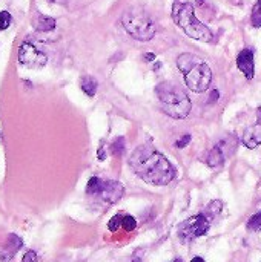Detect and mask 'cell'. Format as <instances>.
Masks as SVG:
<instances>
[{"instance_id":"ffe728a7","label":"cell","mask_w":261,"mask_h":262,"mask_svg":"<svg viewBox=\"0 0 261 262\" xmlns=\"http://www.w3.org/2000/svg\"><path fill=\"white\" fill-rule=\"evenodd\" d=\"M122 220H123V215H115V216H112V218L109 220V223H108V229H109L112 233H115V232L122 227Z\"/></svg>"},{"instance_id":"2e32d148","label":"cell","mask_w":261,"mask_h":262,"mask_svg":"<svg viewBox=\"0 0 261 262\" xmlns=\"http://www.w3.org/2000/svg\"><path fill=\"white\" fill-rule=\"evenodd\" d=\"M37 28H38L40 31H51V29L55 28V20L51 18V17H40Z\"/></svg>"},{"instance_id":"f1b7e54d","label":"cell","mask_w":261,"mask_h":262,"mask_svg":"<svg viewBox=\"0 0 261 262\" xmlns=\"http://www.w3.org/2000/svg\"><path fill=\"white\" fill-rule=\"evenodd\" d=\"M175 262H180V261H175Z\"/></svg>"},{"instance_id":"5b68a950","label":"cell","mask_w":261,"mask_h":262,"mask_svg":"<svg viewBox=\"0 0 261 262\" xmlns=\"http://www.w3.org/2000/svg\"><path fill=\"white\" fill-rule=\"evenodd\" d=\"M122 25L125 31L138 41H149L155 35V25L152 18L145 9L138 6H132L123 12Z\"/></svg>"},{"instance_id":"9c48e42d","label":"cell","mask_w":261,"mask_h":262,"mask_svg":"<svg viewBox=\"0 0 261 262\" xmlns=\"http://www.w3.org/2000/svg\"><path fill=\"white\" fill-rule=\"evenodd\" d=\"M242 141L248 149H255L261 146V109L257 111V121L245 130Z\"/></svg>"},{"instance_id":"44dd1931","label":"cell","mask_w":261,"mask_h":262,"mask_svg":"<svg viewBox=\"0 0 261 262\" xmlns=\"http://www.w3.org/2000/svg\"><path fill=\"white\" fill-rule=\"evenodd\" d=\"M222 212V203L220 201H212L209 206H208V215H211V220L214 218V216H217L218 213Z\"/></svg>"},{"instance_id":"30bf717a","label":"cell","mask_w":261,"mask_h":262,"mask_svg":"<svg viewBox=\"0 0 261 262\" xmlns=\"http://www.w3.org/2000/svg\"><path fill=\"white\" fill-rule=\"evenodd\" d=\"M237 66L245 74V77L248 80H252L254 78L255 66H254V52H252V49H243L238 54V57H237Z\"/></svg>"},{"instance_id":"4fadbf2b","label":"cell","mask_w":261,"mask_h":262,"mask_svg":"<svg viewBox=\"0 0 261 262\" xmlns=\"http://www.w3.org/2000/svg\"><path fill=\"white\" fill-rule=\"evenodd\" d=\"M80 86H82V89H83V92H85L86 95L94 97V95H95V92H97L98 83H97V80H95L94 77H91V75H85V77L82 78V81H80Z\"/></svg>"},{"instance_id":"603a6c76","label":"cell","mask_w":261,"mask_h":262,"mask_svg":"<svg viewBox=\"0 0 261 262\" xmlns=\"http://www.w3.org/2000/svg\"><path fill=\"white\" fill-rule=\"evenodd\" d=\"M22 262H37V253L32 252V250L26 252L25 256H23V259H22Z\"/></svg>"},{"instance_id":"8992f818","label":"cell","mask_w":261,"mask_h":262,"mask_svg":"<svg viewBox=\"0 0 261 262\" xmlns=\"http://www.w3.org/2000/svg\"><path fill=\"white\" fill-rule=\"evenodd\" d=\"M209 218L206 215L191 216L189 220L183 221L178 227V236L183 243H191L200 236H203L209 230Z\"/></svg>"},{"instance_id":"9a60e30c","label":"cell","mask_w":261,"mask_h":262,"mask_svg":"<svg viewBox=\"0 0 261 262\" xmlns=\"http://www.w3.org/2000/svg\"><path fill=\"white\" fill-rule=\"evenodd\" d=\"M251 21H252V26L254 28H260L261 26V0H257V3L252 8Z\"/></svg>"},{"instance_id":"ac0fdd59","label":"cell","mask_w":261,"mask_h":262,"mask_svg":"<svg viewBox=\"0 0 261 262\" xmlns=\"http://www.w3.org/2000/svg\"><path fill=\"white\" fill-rule=\"evenodd\" d=\"M125 146H126V143H125V138H123V137L115 138V141L111 144L112 154H114V155H117V157H120V155H122V152L125 150Z\"/></svg>"},{"instance_id":"3957f363","label":"cell","mask_w":261,"mask_h":262,"mask_svg":"<svg viewBox=\"0 0 261 262\" xmlns=\"http://www.w3.org/2000/svg\"><path fill=\"white\" fill-rule=\"evenodd\" d=\"M172 20L182 28V31L198 41L211 43L214 41L212 31L202 23L194 14V5L189 0H174L172 3Z\"/></svg>"},{"instance_id":"cb8c5ba5","label":"cell","mask_w":261,"mask_h":262,"mask_svg":"<svg viewBox=\"0 0 261 262\" xmlns=\"http://www.w3.org/2000/svg\"><path fill=\"white\" fill-rule=\"evenodd\" d=\"M189 143H191V135H183V137L177 141V147L183 149V147H186Z\"/></svg>"},{"instance_id":"ba28073f","label":"cell","mask_w":261,"mask_h":262,"mask_svg":"<svg viewBox=\"0 0 261 262\" xmlns=\"http://www.w3.org/2000/svg\"><path fill=\"white\" fill-rule=\"evenodd\" d=\"M123 193H125V187L122 186V183H118V181H105V183H102V189H100L98 195L106 203L114 204V203L122 200Z\"/></svg>"},{"instance_id":"d6986e66","label":"cell","mask_w":261,"mask_h":262,"mask_svg":"<svg viewBox=\"0 0 261 262\" xmlns=\"http://www.w3.org/2000/svg\"><path fill=\"white\" fill-rule=\"evenodd\" d=\"M248 229L252 232H260L261 230V212L255 213L249 221H248Z\"/></svg>"},{"instance_id":"8fae6325","label":"cell","mask_w":261,"mask_h":262,"mask_svg":"<svg viewBox=\"0 0 261 262\" xmlns=\"http://www.w3.org/2000/svg\"><path fill=\"white\" fill-rule=\"evenodd\" d=\"M22 247V239L17 235H9L6 244L2 247L0 250V259L2 261H9L12 259V256L18 252V249Z\"/></svg>"},{"instance_id":"7a4b0ae2","label":"cell","mask_w":261,"mask_h":262,"mask_svg":"<svg viewBox=\"0 0 261 262\" xmlns=\"http://www.w3.org/2000/svg\"><path fill=\"white\" fill-rule=\"evenodd\" d=\"M177 66L183 74L186 86L194 92H205L212 81V71L209 64L198 55L185 52L177 58Z\"/></svg>"},{"instance_id":"6da1fadb","label":"cell","mask_w":261,"mask_h":262,"mask_svg":"<svg viewBox=\"0 0 261 262\" xmlns=\"http://www.w3.org/2000/svg\"><path fill=\"white\" fill-rule=\"evenodd\" d=\"M129 167L145 183L152 186H166L175 178V167L151 144H143L132 152Z\"/></svg>"},{"instance_id":"e0dca14e","label":"cell","mask_w":261,"mask_h":262,"mask_svg":"<svg viewBox=\"0 0 261 262\" xmlns=\"http://www.w3.org/2000/svg\"><path fill=\"white\" fill-rule=\"evenodd\" d=\"M122 227L126 230V232H132L137 229V221L134 216L131 215H123V220H122Z\"/></svg>"},{"instance_id":"83f0119b","label":"cell","mask_w":261,"mask_h":262,"mask_svg":"<svg viewBox=\"0 0 261 262\" xmlns=\"http://www.w3.org/2000/svg\"><path fill=\"white\" fill-rule=\"evenodd\" d=\"M132 262H143V261H142L140 258H135V259H134V261H132Z\"/></svg>"},{"instance_id":"277c9868","label":"cell","mask_w":261,"mask_h":262,"mask_svg":"<svg viewBox=\"0 0 261 262\" xmlns=\"http://www.w3.org/2000/svg\"><path fill=\"white\" fill-rule=\"evenodd\" d=\"M155 95L162 109L175 120H183L191 114L192 103L182 86L172 81H163L157 84Z\"/></svg>"},{"instance_id":"d4e9b609","label":"cell","mask_w":261,"mask_h":262,"mask_svg":"<svg viewBox=\"0 0 261 262\" xmlns=\"http://www.w3.org/2000/svg\"><path fill=\"white\" fill-rule=\"evenodd\" d=\"M217 100H218V91L214 89L212 91V97H209V103H215Z\"/></svg>"},{"instance_id":"7c38bea8","label":"cell","mask_w":261,"mask_h":262,"mask_svg":"<svg viewBox=\"0 0 261 262\" xmlns=\"http://www.w3.org/2000/svg\"><path fill=\"white\" fill-rule=\"evenodd\" d=\"M225 157H226V155L223 154V150H222L218 146H215L214 149L206 150L200 158H202V161H203V163H206L209 167H218L220 164H223Z\"/></svg>"},{"instance_id":"5bb4252c","label":"cell","mask_w":261,"mask_h":262,"mask_svg":"<svg viewBox=\"0 0 261 262\" xmlns=\"http://www.w3.org/2000/svg\"><path fill=\"white\" fill-rule=\"evenodd\" d=\"M100 189H102V181L98 177H92L89 181H88V186H86V193L88 195H97L100 193Z\"/></svg>"},{"instance_id":"7402d4cb","label":"cell","mask_w":261,"mask_h":262,"mask_svg":"<svg viewBox=\"0 0 261 262\" xmlns=\"http://www.w3.org/2000/svg\"><path fill=\"white\" fill-rule=\"evenodd\" d=\"M12 21V17L8 11H0V29H6Z\"/></svg>"},{"instance_id":"484cf974","label":"cell","mask_w":261,"mask_h":262,"mask_svg":"<svg viewBox=\"0 0 261 262\" xmlns=\"http://www.w3.org/2000/svg\"><path fill=\"white\" fill-rule=\"evenodd\" d=\"M143 58H145V61H152V60L155 58V55H154L152 52H146V54L143 55Z\"/></svg>"},{"instance_id":"4316f807","label":"cell","mask_w":261,"mask_h":262,"mask_svg":"<svg viewBox=\"0 0 261 262\" xmlns=\"http://www.w3.org/2000/svg\"><path fill=\"white\" fill-rule=\"evenodd\" d=\"M191 262H205V261H203L202 258H198V256H197V258H194V259H192Z\"/></svg>"},{"instance_id":"52a82bcc","label":"cell","mask_w":261,"mask_h":262,"mask_svg":"<svg viewBox=\"0 0 261 262\" xmlns=\"http://www.w3.org/2000/svg\"><path fill=\"white\" fill-rule=\"evenodd\" d=\"M18 61L26 68H40L46 64V55L34 45L25 41L18 49Z\"/></svg>"}]
</instances>
